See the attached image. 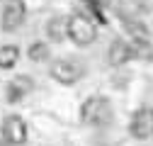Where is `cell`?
<instances>
[{
  "label": "cell",
  "mask_w": 153,
  "mask_h": 146,
  "mask_svg": "<svg viewBox=\"0 0 153 146\" xmlns=\"http://www.w3.org/2000/svg\"><path fill=\"white\" fill-rule=\"evenodd\" d=\"M68 36L78 46H88V44H92L95 39H97V27H95V22L88 20V17L73 15L68 20Z\"/></svg>",
  "instance_id": "obj_1"
},
{
  "label": "cell",
  "mask_w": 153,
  "mask_h": 146,
  "mask_svg": "<svg viewBox=\"0 0 153 146\" xmlns=\"http://www.w3.org/2000/svg\"><path fill=\"white\" fill-rule=\"evenodd\" d=\"M112 117V107L105 98H88L80 107V119L85 124H105Z\"/></svg>",
  "instance_id": "obj_2"
},
{
  "label": "cell",
  "mask_w": 153,
  "mask_h": 146,
  "mask_svg": "<svg viewBox=\"0 0 153 146\" xmlns=\"http://www.w3.org/2000/svg\"><path fill=\"white\" fill-rule=\"evenodd\" d=\"M83 73H85L83 63L73 61V59L56 61V63L51 66V76L59 80V83H66V85H71V83H75V80H80V78H83Z\"/></svg>",
  "instance_id": "obj_3"
},
{
  "label": "cell",
  "mask_w": 153,
  "mask_h": 146,
  "mask_svg": "<svg viewBox=\"0 0 153 146\" xmlns=\"http://www.w3.org/2000/svg\"><path fill=\"white\" fill-rule=\"evenodd\" d=\"M131 134L136 139H151L153 136V110L151 107H141L134 112L131 124H129Z\"/></svg>",
  "instance_id": "obj_4"
},
{
  "label": "cell",
  "mask_w": 153,
  "mask_h": 146,
  "mask_svg": "<svg viewBox=\"0 0 153 146\" xmlns=\"http://www.w3.org/2000/svg\"><path fill=\"white\" fill-rule=\"evenodd\" d=\"M25 15H27V7H25L22 0H7L5 7H3V29L15 32L25 22Z\"/></svg>",
  "instance_id": "obj_5"
},
{
  "label": "cell",
  "mask_w": 153,
  "mask_h": 146,
  "mask_svg": "<svg viewBox=\"0 0 153 146\" xmlns=\"http://www.w3.org/2000/svg\"><path fill=\"white\" fill-rule=\"evenodd\" d=\"M3 139H7L12 146H20L27 141V124L22 117H17V115H10L5 117L3 122Z\"/></svg>",
  "instance_id": "obj_6"
},
{
  "label": "cell",
  "mask_w": 153,
  "mask_h": 146,
  "mask_svg": "<svg viewBox=\"0 0 153 146\" xmlns=\"http://www.w3.org/2000/svg\"><path fill=\"white\" fill-rule=\"evenodd\" d=\"M29 90H32V80H29L27 76H17V78H12V80L7 83L5 95H7L10 102H20L22 98L29 95Z\"/></svg>",
  "instance_id": "obj_7"
},
{
  "label": "cell",
  "mask_w": 153,
  "mask_h": 146,
  "mask_svg": "<svg viewBox=\"0 0 153 146\" xmlns=\"http://www.w3.org/2000/svg\"><path fill=\"white\" fill-rule=\"evenodd\" d=\"M129 59H134L131 44H126V42H122V39H114L112 46H109V63H112V66H122V63H126Z\"/></svg>",
  "instance_id": "obj_8"
},
{
  "label": "cell",
  "mask_w": 153,
  "mask_h": 146,
  "mask_svg": "<svg viewBox=\"0 0 153 146\" xmlns=\"http://www.w3.org/2000/svg\"><path fill=\"white\" fill-rule=\"evenodd\" d=\"M80 15L92 20L95 25H105V15H102V5L100 0H83L80 3Z\"/></svg>",
  "instance_id": "obj_9"
},
{
  "label": "cell",
  "mask_w": 153,
  "mask_h": 146,
  "mask_svg": "<svg viewBox=\"0 0 153 146\" xmlns=\"http://www.w3.org/2000/svg\"><path fill=\"white\" fill-rule=\"evenodd\" d=\"M46 34L51 42H63V36H68V20H61V17H53L46 25Z\"/></svg>",
  "instance_id": "obj_10"
},
{
  "label": "cell",
  "mask_w": 153,
  "mask_h": 146,
  "mask_svg": "<svg viewBox=\"0 0 153 146\" xmlns=\"http://www.w3.org/2000/svg\"><path fill=\"white\" fill-rule=\"evenodd\" d=\"M20 59V49L12 46V44H5L0 46V68H12Z\"/></svg>",
  "instance_id": "obj_11"
},
{
  "label": "cell",
  "mask_w": 153,
  "mask_h": 146,
  "mask_svg": "<svg viewBox=\"0 0 153 146\" xmlns=\"http://www.w3.org/2000/svg\"><path fill=\"white\" fill-rule=\"evenodd\" d=\"M122 20H124V27H126L129 34H134L136 39H146V27L141 25V20H134V17H129V15H124Z\"/></svg>",
  "instance_id": "obj_12"
},
{
  "label": "cell",
  "mask_w": 153,
  "mask_h": 146,
  "mask_svg": "<svg viewBox=\"0 0 153 146\" xmlns=\"http://www.w3.org/2000/svg\"><path fill=\"white\" fill-rule=\"evenodd\" d=\"M131 54H134V59H146V61L153 56V51H151V46H148L146 39H134V44H131Z\"/></svg>",
  "instance_id": "obj_13"
},
{
  "label": "cell",
  "mask_w": 153,
  "mask_h": 146,
  "mask_svg": "<svg viewBox=\"0 0 153 146\" xmlns=\"http://www.w3.org/2000/svg\"><path fill=\"white\" fill-rule=\"evenodd\" d=\"M29 59H32V61H44V59H49V46H46L44 42L32 44V46H29Z\"/></svg>",
  "instance_id": "obj_14"
},
{
  "label": "cell",
  "mask_w": 153,
  "mask_h": 146,
  "mask_svg": "<svg viewBox=\"0 0 153 146\" xmlns=\"http://www.w3.org/2000/svg\"><path fill=\"white\" fill-rule=\"evenodd\" d=\"M131 3L136 5V7H141V10H148L151 7V0H131Z\"/></svg>",
  "instance_id": "obj_15"
},
{
  "label": "cell",
  "mask_w": 153,
  "mask_h": 146,
  "mask_svg": "<svg viewBox=\"0 0 153 146\" xmlns=\"http://www.w3.org/2000/svg\"><path fill=\"white\" fill-rule=\"evenodd\" d=\"M100 5H102V7H117L119 0H100Z\"/></svg>",
  "instance_id": "obj_16"
},
{
  "label": "cell",
  "mask_w": 153,
  "mask_h": 146,
  "mask_svg": "<svg viewBox=\"0 0 153 146\" xmlns=\"http://www.w3.org/2000/svg\"><path fill=\"white\" fill-rule=\"evenodd\" d=\"M0 146H12V144H10L7 139H0Z\"/></svg>",
  "instance_id": "obj_17"
}]
</instances>
